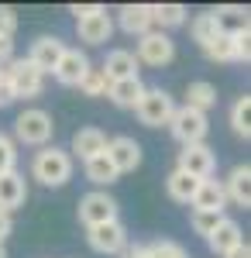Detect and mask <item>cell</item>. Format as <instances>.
Instances as JSON below:
<instances>
[{
    "mask_svg": "<svg viewBox=\"0 0 251 258\" xmlns=\"http://www.w3.org/2000/svg\"><path fill=\"white\" fill-rule=\"evenodd\" d=\"M31 176L38 179L41 186H66L73 179V155L62 148H41L35 162H31Z\"/></svg>",
    "mask_w": 251,
    "mask_h": 258,
    "instance_id": "cell-1",
    "label": "cell"
},
{
    "mask_svg": "<svg viewBox=\"0 0 251 258\" xmlns=\"http://www.w3.org/2000/svg\"><path fill=\"white\" fill-rule=\"evenodd\" d=\"M138 120L145 124V127H162V124H169L175 114V100L169 90H162V86H155V90H145L141 100H138L135 107Z\"/></svg>",
    "mask_w": 251,
    "mask_h": 258,
    "instance_id": "cell-2",
    "label": "cell"
},
{
    "mask_svg": "<svg viewBox=\"0 0 251 258\" xmlns=\"http://www.w3.org/2000/svg\"><path fill=\"white\" fill-rule=\"evenodd\" d=\"M169 131H172V138L182 148L186 145H203L207 131H210V120H207V114H200L193 107H175L172 120H169Z\"/></svg>",
    "mask_w": 251,
    "mask_h": 258,
    "instance_id": "cell-3",
    "label": "cell"
},
{
    "mask_svg": "<svg viewBox=\"0 0 251 258\" xmlns=\"http://www.w3.org/2000/svg\"><path fill=\"white\" fill-rule=\"evenodd\" d=\"M52 131H55L52 114L41 110V107H31V110L18 114V120H14V138H18L21 145H48Z\"/></svg>",
    "mask_w": 251,
    "mask_h": 258,
    "instance_id": "cell-4",
    "label": "cell"
},
{
    "mask_svg": "<svg viewBox=\"0 0 251 258\" xmlns=\"http://www.w3.org/2000/svg\"><path fill=\"white\" fill-rule=\"evenodd\" d=\"M4 80L11 83L14 100H31V97H38V93H41V86H45V73H38L28 59H11V62H7V69H4Z\"/></svg>",
    "mask_w": 251,
    "mask_h": 258,
    "instance_id": "cell-5",
    "label": "cell"
},
{
    "mask_svg": "<svg viewBox=\"0 0 251 258\" xmlns=\"http://www.w3.org/2000/svg\"><path fill=\"white\" fill-rule=\"evenodd\" d=\"M117 210H120V203H117L107 189H93V193H86V197L79 200V220H83L86 227L117 220Z\"/></svg>",
    "mask_w": 251,
    "mask_h": 258,
    "instance_id": "cell-6",
    "label": "cell"
},
{
    "mask_svg": "<svg viewBox=\"0 0 251 258\" xmlns=\"http://www.w3.org/2000/svg\"><path fill=\"white\" fill-rule=\"evenodd\" d=\"M138 66L145 62V66H169L175 59V41L165 35V31H148V35H141L138 38Z\"/></svg>",
    "mask_w": 251,
    "mask_h": 258,
    "instance_id": "cell-7",
    "label": "cell"
},
{
    "mask_svg": "<svg viewBox=\"0 0 251 258\" xmlns=\"http://www.w3.org/2000/svg\"><path fill=\"white\" fill-rule=\"evenodd\" d=\"M175 169L203 182V179H213V169H217V155H213L210 145H186V148L179 152V165H175Z\"/></svg>",
    "mask_w": 251,
    "mask_h": 258,
    "instance_id": "cell-8",
    "label": "cell"
},
{
    "mask_svg": "<svg viewBox=\"0 0 251 258\" xmlns=\"http://www.w3.org/2000/svg\"><path fill=\"white\" fill-rule=\"evenodd\" d=\"M86 241L97 255H117L128 244V231H124L120 220H107V224H97V227H86Z\"/></svg>",
    "mask_w": 251,
    "mask_h": 258,
    "instance_id": "cell-9",
    "label": "cell"
},
{
    "mask_svg": "<svg viewBox=\"0 0 251 258\" xmlns=\"http://www.w3.org/2000/svg\"><path fill=\"white\" fill-rule=\"evenodd\" d=\"M103 155L110 159L117 176H124V172H135L138 165H141V145L135 138H128V135H117V138L107 141V152Z\"/></svg>",
    "mask_w": 251,
    "mask_h": 258,
    "instance_id": "cell-10",
    "label": "cell"
},
{
    "mask_svg": "<svg viewBox=\"0 0 251 258\" xmlns=\"http://www.w3.org/2000/svg\"><path fill=\"white\" fill-rule=\"evenodd\" d=\"M62 52H66V41L55 38V35H41V38H35V45H31V52H28V62L38 69V73H52L58 66V59H62Z\"/></svg>",
    "mask_w": 251,
    "mask_h": 258,
    "instance_id": "cell-11",
    "label": "cell"
},
{
    "mask_svg": "<svg viewBox=\"0 0 251 258\" xmlns=\"http://www.w3.org/2000/svg\"><path fill=\"white\" fill-rule=\"evenodd\" d=\"M86 73H90V59H86V52H79V48H66L62 59H58V66L52 69V76H55L62 86H79Z\"/></svg>",
    "mask_w": 251,
    "mask_h": 258,
    "instance_id": "cell-12",
    "label": "cell"
},
{
    "mask_svg": "<svg viewBox=\"0 0 251 258\" xmlns=\"http://www.w3.org/2000/svg\"><path fill=\"white\" fill-rule=\"evenodd\" d=\"M76 35H79V41H86V45H107L110 35H114V21L107 14V7L97 11V14H90V18L76 21Z\"/></svg>",
    "mask_w": 251,
    "mask_h": 258,
    "instance_id": "cell-13",
    "label": "cell"
},
{
    "mask_svg": "<svg viewBox=\"0 0 251 258\" xmlns=\"http://www.w3.org/2000/svg\"><path fill=\"white\" fill-rule=\"evenodd\" d=\"M224 193H227V200L237 203V207H244V210L251 207V165L248 162L234 165L231 172H227V179H224Z\"/></svg>",
    "mask_w": 251,
    "mask_h": 258,
    "instance_id": "cell-14",
    "label": "cell"
},
{
    "mask_svg": "<svg viewBox=\"0 0 251 258\" xmlns=\"http://www.w3.org/2000/svg\"><path fill=\"white\" fill-rule=\"evenodd\" d=\"M107 83H117V80H135L138 76V59L135 52H128V48H114L107 59H103V69H100Z\"/></svg>",
    "mask_w": 251,
    "mask_h": 258,
    "instance_id": "cell-15",
    "label": "cell"
},
{
    "mask_svg": "<svg viewBox=\"0 0 251 258\" xmlns=\"http://www.w3.org/2000/svg\"><path fill=\"white\" fill-rule=\"evenodd\" d=\"M241 241H244V234H241V224H237V220H231V217H224L217 227H213V234L207 238V244H210L213 255L224 258L231 248H237Z\"/></svg>",
    "mask_w": 251,
    "mask_h": 258,
    "instance_id": "cell-16",
    "label": "cell"
},
{
    "mask_svg": "<svg viewBox=\"0 0 251 258\" xmlns=\"http://www.w3.org/2000/svg\"><path fill=\"white\" fill-rule=\"evenodd\" d=\"M107 135L100 131V127H79L76 135H73V152H76L83 162L97 159V155H103L107 152Z\"/></svg>",
    "mask_w": 251,
    "mask_h": 258,
    "instance_id": "cell-17",
    "label": "cell"
},
{
    "mask_svg": "<svg viewBox=\"0 0 251 258\" xmlns=\"http://www.w3.org/2000/svg\"><path fill=\"white\" fill-rule=\"evenodd\" d=\"M117 21H120V28L128 31V35H148L152 31V14H148V4H124L120 11H117Z\"/></svg>",
    "mask_w": 251,
    "mask_h": 258,
    "instance_id": "cell-18",
    "label": "cell"
},
{
    "mask_svg": "<svg viewBox=\"0 0 251 258\" xmlns=\"http://www.w3.org/2000/svg\"><path fill=\"white\" fill-rule=\"evenodd\" d=\"M224 207H227L224 182H217V179H203L200 189H196V197H193V210H217V214H224Z\"/></svg>",
    "mask_w": 251,
    "mask_h": 258,
    "instance_id": "cell-19",
    "label": "cell"
},
{
    "mask_svg": "<svg viewBox=\"0 0 251 258\" xmlns=\"http://www.w3.org/2000/svg\"><path fill=\"white\" fill-rule=\"evenodd\" d=\"M141 93H145V83L138 80H117L107 86V97H110V103L114 107H124V110H135L138 100H141Z\"/></svg>",
    "mask_w": 251,
    "mask_h": 258,
    "instance_id": "cell-20",
    "label": "cell"
},
{
    "mask_svg": "<svg viewBox=\"0 0 251 258\" xmlns=\"http://www.w3.org/2000/svg\"><path fill=\"white\" fill-rule=\"evenodd\" d=\"M24 197H28L24 176H18V172H7V176H0V210H4V214L18 210L21 203H24Z\"/></svg>",
    "mask_w": 251,
    "mask_h": 258,
    "instance_id": "cell-21",
    "label": "cell"
},
{
    "mask_svg": "<svg viewBox=\"0 0 251 258\" xmlns=\"http://www.w3.org/2000/svg\"><path fill=\"white\" fill-rule=\"evenodd\" d=\"M148 14H152V28L155 31H165V28L186 24V7H182V4H148Z\"/></svg>",
    "mask_w": 251,
    "mask_h": 258,
    "instance_id": "cell-22",
    "label": "cell"
},
{
    "mask_svg": "<svg viewBox=\"0 0 251 258\" xmlns=\"http://www.w3.org/2000/svg\"><path fill=\"white\" fill-rule=\"evenodd\" d=\"M182 107H193L200 114H207L210 107H217V86L207 83V80H193L186 86V103Z\"/></svg>",
    "mask_w": 251,
    "mask_h": 258,
    "instance_id": "cell-23",
    "label": "cell"
},
{
    "mask_svg": "<svg viewBox=\"0 0 251 258\" xmlns=\"http://www.w3.org/2000/svg\"><path fill=\"white\" fill-rule=\"evenodd\" d=\"M165 189H169V197H172L175 203H193L196 189H200V179H193V176H186V172H179V169H172L169 179H165Z\"/></svg>",
    "mask_w": 251,
    "mask_h": 258,
    "instance_id": "cell-24",
    "label": "cell"
},
{
    "mask_svg": "<svg viewBox=\"0 0 251 258\" xmlns=\"http://www.w3.org/2000/svg\"><path fill=\"white\" fill-rule=\"evenodd\" d=\"M213 18L220 24L224 35H237V31H248V11L244 7H217Z\"/></svg>",
    "mask_w": 251,
    "mask_h": 258,
    "instance_id": "cell-25",
    "label": "cell"
},
{
    "mask_svg": "<svg viewBox=\"0 0 251 258\" xmlns=\"http://www.w3.org/2000/svg\"><path fill=\"white\" fill-rule=\"evenodd\" d=\"M231 127H234V135L237 138H251V93H244V97H237L234 100V107H231Z\"/></svg>",
    "mask_w": 251,
    "mask_h": 258,
    "instance_id": "cell-26",
    "label": "cell"
},
{
    "mask_svg": "<svg viewBox=\"0 0 251 258\" xmlns=\"http://www.w3.org/2000/svg\"><path fill=\"white\" fill-rule=\"evenodd\" d=\"M83 165H86V179H90L93 186H110V182H117V179H120L107 155H97V159L83 162Z\"/></svg>",
    "mask_w": 251,
    "mask_h": 258,
    "instance_id": "cell-27",
    "label": "cell"
},
{
    "mask_svg": "<svg viewBox=\"0 0 251 258\" xmlns=\"http://www.w3.org/2000/svg\"><path fill=\"white\" fill-rule=\"evenodd\" d=\"M190 31H193V41L203 48L210 38H217V35H220V24H217V18H213V11H207V14H196V18H193Z\"/></svg>",
    "mask_w": 251,
    "mask_h": 258,
    "instance_id": "cell-28",
    "label": "cell"
},
{
    "mask_svg": "<svg viewBox=\"0 0 251 258\" xmlns=\"http://www.w3.org/2000/svg\"><path fill=\"white\" fill-rule=\"evenodd\" d=\"M203 55L210 62H234V38L231 35H217V38H210L207 45H203Z\"/></svg>",
    "mask_w": 251,
    "mask_h": 258,
    "instance_id": "cell-29",
    "label": "cell"
},
{
    "mask_svg": "<svg viewBox=\"0 0 251 258\" xmlns=\"http://www.w3.org/2000/svg\"><path fill=\"white\" fill-rule=\"evenodd\" d=\"M224 220V214H217V210H193L190 214V227H193L200 238H210L213 234V227Z\"/></svg>",
    "mask_w": 251,
    "mask_h": 258,
    "instance_id": "cell-30",
    "label": "cell"
},
{
    "mask_svg": "<svg viewBox=\"0 0 251 258\" xmlns=\"http://www.w3.org/2000/svg\"><path fill=\"white\" fill-rule=\"evenodd\" d=\"M145 258H190V251L175 241H152L145 244Z\"/></svg>",
    "mask_w": 251,
    "mask_h": 258,
    "instance_id": "cell-31",
    "label": "cell"
},
{
    "mask_svg": "<svg viewBox=\"0 0 251 258\" xmlns=\"http://www.w3.org/2000/svg\"><path fill=\"white\" fill-rule=\"evenodd\" d=\"M107 76L100 73V69H93L90 66V73L83 76V83H79V90H83V97H107Z\"/></svg>",
    "mask_w": 251,
    "mask_h": 258,
    "instance_id": "cell-32",
    "label": "cell"
},
{
    "mask_svg": "<svg viewBox=\"0 0 251 258\" xmlns=\"http://www.w3.org/2000/svg\"><path fill=\"white\" fill-rule=\"evenodd\" d=\"M14 165H18V148L7 135H0V176L14 172Z\"/></svg>",
    "mask_w": 251,
    "mask_h": 258,
    "instance_id": "cell-33",
    "label": "cell"
},
{
    "mask_svg": "<svg viewBox=\"0 0 251 258\" xmlns=\"http://www.w3.org/2000/svg\"><path fill=\"white\" fill-rule=\"evenodd\" d=\"M234 38V62H248L251 59V28L248 31H237Z\"/></svg>",
    "mask_w": 251,
    "mask_h": 258,
    "instance_id": "cell-34",
    "label": "cell"
},
{
    "mask_svg": "<svg viewBox=\"0 0 251 258\" xmlns=\"http://www.w3.org/2000/svg\"><path fill=\"white\" fill-rule=\"evenodd\" d=\"M14 31H18V14L0 4V35L4 38H14Z\"/></svg>",
    "mask_w": 251,
    "mask_h": 258,
    "instance_id": "cell-35",
    "label": "cell"
},
{
    "mask_svg": "<svg viewBox=\"0 0 251 258\" xmlns=\"http://www.w3.org/2000/svg\"><path fill=\"white\" fill-rule=\"evenodd\" d=\"M97 11H103L100 4H73V7H69V14H76V21L90 18V14H97Z\"/></svg>",
    "mask_w": 251,
    "mask_h": 258,
    "instance_id": "cell-36",
    "label": "cell"
},
{
    "mask_svg": "<svg viewBox=\"0 0 251 258\" xmlns=\"http://www.w3.org/2000/svg\"><path fill=\"white\" fill-rule=\"evenodd\" d=\"M11 59H14V38H4L0 35V66H7Z\"/></svg>",
    "mask_w": 251,
    "mask_h": 258,
    "instance_id": "cell-37",
    "label": "cell"
},
{
    "mask_svg": "<svg viewBox=\"0 0 251 258\" xmlns=\"http://www.w3.org/2000/svg\"><path fill=\"white\" fill-rule=\"evenodd\" d=\"M117 258H145V244H124Z\"/></svg>",
    "mask_w": 251,
    "mask_h": 258,
    "instance_id": "cell-38",
    "label": "cell"
},
{
    "mask_svg": "<svg viewBox=\"0 0 251 258\" xmlns=\"http://www.w3.org/2000/svg\"><path fill=\"white\" fill-rule=\"evenodd\" d=\"M11 103H14V90L7 80H0V107H11Z\"/></svg>",
    "mask_w": 251,
    "mask_h": 258,
    "instance_id": "cell-39",
    "label": "cell"
},
{
    "mask_svg": "<svg viewBox=\"0 0 251 258\" xmlns=\"http://www.w3.org/2000/svg\"><path fill=\"white\" fill-rule=\"evenodd\" d=\"M11 227H14V224H11V214H4V210H0V244L7 241V234H11Z\"/></svg>",
    "mask_w": 251,
    "mask_h": 258,
    "instance_id": "cell-40",
    "label": "cell"
},
{
    "mask_svg": "<svg viewBox=\"0 0 251 258\" xmlns=\"http://www.w3.org/2000/svg\"><path fill=\"white\" fill-rule=\"evenodd\" d=\"M224 258H251V248H248V241H241L237 248H231V251H227Z\"/></svg>",
    "mask_w": 251,
    "mask_h": 258,
    "instance_id": "cell-41",
    "label": "cell"
},
{
    "mask_svg": "<svg viewBox=\"0 0 251 258\" xmlns=\"http://www.w3.org/2000/svg\"><path fill=\"white\" fill-rule=\"evenodd\" d=\"M0 258H7V248H4V244H0Z\"/></svg>",
    "mask_w": 251,
    "mask_h": 258,
    "instance_id": "cell-42",
    "label": "cell"
},
{
    "mask_svg": "<svg viewBox=\"0 0 251 258\" xmlns=\"http://www.w3.org/2000/svg\"><path fill=\"white\" fill-rule=\"evenodd\" d=\"M0 80H4V66H0Z\"/></svg>",
    "mask_w": 251,
    "mask_h": 258,
    "instance_id": "cell-43",
    "label": "cell"
}]
</instances>
